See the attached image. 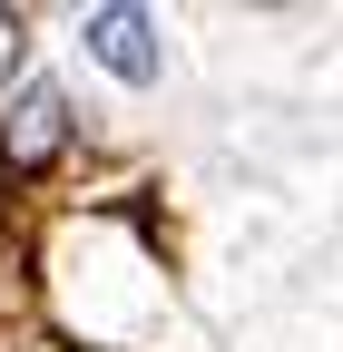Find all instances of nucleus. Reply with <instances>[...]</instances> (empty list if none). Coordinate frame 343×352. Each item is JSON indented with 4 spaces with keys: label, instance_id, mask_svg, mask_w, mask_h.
<instances>
[{
    "label": "nucleus",
    "instance_id": "f257e3e1",
    "mask_svg": "<svg viewBox=\"0 0 343 352\" xmlns=\"http://www.w3.org/2000/svg\"><path fill=\"white\" fill-rule=\"evenodd\" d=\"M59 147H69V98H59V88H20V98L0 108V157L30 176V166H50Z\"/></svg>",
    "mask_w": 343,
    "mask_h": 352
},
{
    "label": "nucleus",
    "instance_id": "f03ea898",
    "mask_svg": "<svg viewBox=\"0 0 343 352\" xmlns=\"http://www.w3.org/2000/svg\"><path fill=\"white\" fill-rule=\"evenodd\" d=\"M89 50H98L118 78H157V30H147V10H89Z\"/></svg>",
    "mask_w": 343,
    "mask_h": 352
},
{
    "label": "nucleus",
    "instance_id": "7ed1b4c3",
    "mask_svg": "<svg viewBox=\"0 0 343 352\" xmlns=\"http://www.w3.org/2000/svg\"><path fill=\"white\" fill-rule=\"evenodd\" d=\"M0 69H20V10H0Z\"/></svg>",
    "mask_w": 343,
    "mask_h": 352
}]
</instances>
